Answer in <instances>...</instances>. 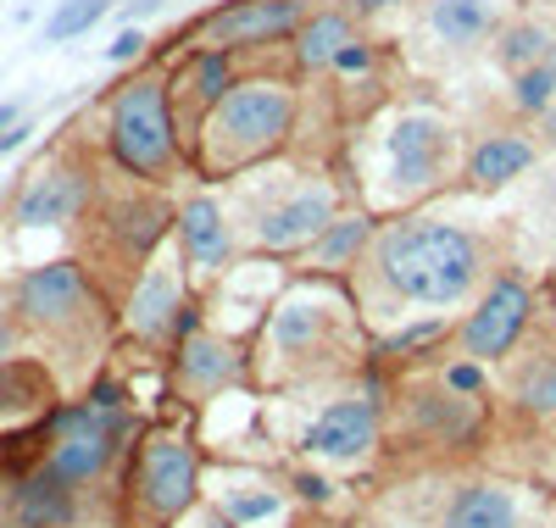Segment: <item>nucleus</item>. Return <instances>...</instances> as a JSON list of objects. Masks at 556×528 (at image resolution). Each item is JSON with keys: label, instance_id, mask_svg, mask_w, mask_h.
I'll return each instance as SVG.
<instances>
[{"label": "nucleus", "instance_id": "obj_1", "mask_svg": "<svg viewBox=\"0 0 556 528\" xmlns=\"http://www.w3.org/2000/svg\"><path fill=\"white\" fill-rule=\"evenodd\" d=\"M356 267H367V278L406 306H456L484 278V239L462 223L401 217L374 234Z\"/></svg>", "mask_w": 556, "mask_h": 528}, {"label": "nucleus", "instance_id": "obj_2", "mask_svg": "<svg viewBox=\"0 0 556 528\" xmlns=\"http://www.w3.org/2000/svg\"><path fill=\"white\" fill-rule=\"evenodd\" d=\"M301 128V89L290 78H240L201 123L190 162L201 178H235L278 156Z\"/></svg>", "mask_w": 556, "mask_h": 528}, {"label": "nucleus", "instance_id": "obj_3", "mask_svg": "<svg viewBox=\"0 0 556 528\" xmlns=\"http://www.w3.org/2000/svg\"><path fill=\"white\" fill-rule=\"evenodd\" d=\"M106 151L134 184H151V189H162L184 162H190L178 117H173V89H167L162 73H134L128 84L112 89Z\"/></svg>", "mask_w": 556, "mask_h": 528}, {"label": "nucleus", "instance_id": "obj_4", "mask_svg": "<svg viewBox=\"0 0 556 528\" xmlns=\"http://www.w3.org/2000/svg\"><path fill=\"white\" fill-rule=\"evenodd\" d=\"M384 156H390V178L401 196H429V189H440L451 178L456 128L434 112H406L384 139Z\"/></svg>", "mask_w": 556, "mask_h": 528}, {"label": "nucleus", "instance_id": "obj_5", "mask_svg": "<svg viewBox=\"0 0 556 528\" xmlns=\"http://www.w3.org/2000/svg\"><path fill=\"white\" fill-rule=\"evenodd\" d=\"M134 490L139 501H146V512L156 523H173L195 506L201 495V456L195 445L184 435H151L146 445H139V473H134Z\"/></svg>", "mask_w": 556, "mask_h": 528}, {"label": "nucleus", "instance_id": "obj_6", "mask_svg": "<svg viewBox=\"0 0 556 528\" xmlns=\"http://www.w3.org/2000/svg\"><path fill=\"white\" fill-rule=\"evenodd\" d=\"M534 317V290L518 278V273H495L484 284L479 306L468 312V323H462V356L468 362H501L506 351H513L523 340V328Z\"/></svg>", "mask_w": 556, "mask_h": 528}, {"label": "nucleus", "instance_id": "obj_7", "mask_svg": "<svg viewBox=\"0 0 556 528\" xmlns=\"http://www.w3.org/2000/svg\"><path fill=\"white\" fill-rule=\"evenodd\" d=\"M89 312H96V290H89V273L78 262H45L17 278V317L28 328L62 334V328L84 323Z\"/></svg>", "mask_w": 556, "mask_h": 528}, {"label": "nucleus", "instance_id": "obj_8", "mask_svg": "<svg viewBox=\"0 0 556 528\" xmlns=\"http://www.w3.org/2000/svg\"><path fill=\"white\" fill-rule=\"evenodd\" d=\"M306 0H228V7H217L201 34L206 45H217V51H267V45L278 39H295V28L306 23Z\"/></svg>", "mask_w": 556, "mask_h": 528}, {"label": "nucleus", "instance_id": "obj_9", "mask_svg": "<svg viewBox=\"0 0 556 528\" xmlns=\"http://www.w3.org/2000/svg\"><path fill=\"white\" fill-rule=\"evenodd\" d=\"M235 84H240V78H235V51L201 45V51H190V56L178 62V73L167 78V89H173V117H178V134H184V151L195 146L201 123L212 117V106H217Z\"/></svg>", "mask_w": 556, "mask_h": 528}, {"label": "nucleus", "instance_id": "obj_10", "mask_svg": "<svg viewBox=\"0 0 556 528\" xmlns=\"http://www.w3.org/2000/svg\"><path fill=\"white\" fill-rule=\"evenodd\" d=\"M334 217H340L334 189H329V184H301V189H290L278 206H267V212L256 217V246L290 256V251H301V246H317V234L329 228Z\"/></svg>", "mask_w": 556, "mask_h": 528}, {"label": "nucleus", "instance_id": "obj_11", "mask_svg": "<svg viewBox=\"0 0 556 528\" xmlns=\"http://www.w3.org/2000/svg\"><path fill=\"white\" fill-rule=\"evenodd\" d=\"M89 206V178L67 162H51L28 173V184L17 189L12 201V223L17 228H62V223H78Z\"/></svg>", "mask_w": 556, "mask_h": 528}, {"label": "nucleus", "instance_id": "obj_12", "mask_svg": "<svg viewBox=\"0 0 556 528\" xmlns=\"http://www.w3.org/2000/svg\"><path fill=\"white\" fill-rule=\"evenodd\" d=\"M374 440H379V401H340L301 435V451L323 462H356L374 451Z\"/></svg>", "mask_w": 556, "mask_h": 528}, {"label": "nucleus", "instance_id": "obj_13", "mask_svg": "<svg viewBox=\"0 0 556 528\" xmlns=\"http://www.w3.org/2000/svg\"><path fill=\"white\" fill-rule=\"evenodd\" d=\"M173 223H178V212H173L162 196H146V189H134V196H123V201H112V206L101 212L106 239H112L128 262H146L162 239H167Z\"/></svg>", "mask_w": 556, "mask_h": 528}, {"label": "nucleus", "instance_id": "obj_14", "mask_svg": "<svg viewBox=\"0 0 556 528\" xmlns=\"http://www.w3.org/2000/svg\"><path fill=\"white\" fill-rule=\"evenodd\" d=\"M534 162H540L534 139L518 134V128H501V134H484L479 146L468 151V167H462V178H468V189H479V196H495V189H506L513 178H523Z\"/></svg>", "mask_w": 556, "mask_h": 528}, {"label": "nucleus", "instance_id": "obj_15", "mask_svg": "<svg viewBox=\"0 0 556 528\" xmlns=\"http://www.w3.org/2000/svg\"><path fill=\"white\" fill-rule=\"evenodd\" d=\"M178 251H184V262L190 267H201V273H212V267H223L228 256H235V228H228V217H223V206L212 201V196H190L178 206Z\"/></svg>", "mask_w": 556, "mask_h": 528}, {"label": "nucleus", "instance_id": "obj_16", "mask_svg": "<svg viewBox=\"0 0 556 528\" xmlns=\"http://www.w3.org/2000/svg\"><path fill=\"white\" fill-rule=\"evenodd\" d=\"M178 306H184V278L173 267H146L128 296V328L139 340H167Z\"/></svg>", "mask_w": 556, "mask_h": 528}, {"label": "nucleus", "instance_id": "obj_17", "mask_svg": "<svg viewBox=\"0 0 556 528\" xmlns=\"http://www.w3.org/2000/svg\"><path fill=\"white\" fill-rule=\"evenodd\" d=\"M240 356L228 340H217V334H190V340H178V384H184V395H195L206 401L212 390H223L228 378H235Z\"/></svg>", "mask_w": 556, "mask_h": 528}, {"label": "nucleus", "instance_id": "obj_18", "mask_svg": "<svg viewBox=\"0 0 556 528\" xmlns=\"http://www.w3.org/2000/svg\"><path fill=\"white\" fill-rule=\"evenodd\" d=\"M73 517H78L73 485H62L51 467L28 473L12 495V528H73Z\"/></svg>", "mask_w": 556, "mask_h": 528}, {"label": "nucleus", "instance_id": "obj_19", "mask_svg": "<svg viewBox=\"0 0 556 528\" xmlns=\"http://www.w3.org/2000/svg\"><path fill=\"white\" fill-rule=\"evenodd\" d=\"M356 39V17L340 12V7H323V12H306V23L295 28V67L301 73H323L334 67V56L345 51V45Z\"/></svg>", "mask_w": 556, "mask_h": 528}, {"label": "nucleus", "instance_id": "obj_20", "mask_svg": "<svg viewBox=\"0 0 556 528\" xmlns=\"http://www.w3.org/2000/svg\"><path fill=\"white\" fill-rule=\"evenodd\" d=\"M445 528H518V501L501 485H468L445 506Z\"/></svg>", "mask_w": 556, "mask_h": 528}, {"label": "nucleus", "instance_id": "obj_21", "mask_svg": "<svg viewBox=\"0 0 556 528\" xmlns=\"http://www.w3.org/2000/svg\"><path fill=\"white\" fill-rule=\"evenodd\" d=\"M334 312L329 306H317V301H290V306H278L273 328H267V340L273 351H285V356H306L323 345V334H329Z\"/></svg>", "mask_w": 556, "mask_h": 528}, {"label": "nucleus", "instance_id": "obj_22", "mask_svg": "<svg viewBox=\"0 0 556 528\" xmlns=\"http://www.w3.org/2000/svg\"><path fill=\"white\" fill-rule=\"evenodd\" d=\"M374 234H379V223L367 217V212H345V217H334L329 228L317 234V246H312V262L317 267H351V262H362L367 256V246H374Z\"/></svg>", "mask_w": 556, "mask_h": 528}, {"label": "nucleus", "instance_id": "obj_23", "mask_svg": "<svg viewBox=\"0 0 556 528\" xmlns=\"http://www.w3.org/2000/svg\"><path fill=\"white\" fill-rule=\"evenodd\" d=\"M429 28L440 34V45H479L495 28V7L490 0H429Z\"/></svg>", "mask_w": 556, "mask_h": 528}, {"label": "nucleus", "instance_id": "obj_24", "mask_svg": "<svg viewBox=\"0 0 556 528\" xmlns=\"http://www.w3.org/2000/svg\"><path fill=\"white\" fill-rule=\"evenodd\" d=\"M551 51H556V39L540 28V23H506L501 34H495V67L501 73H523V67H540V62H551Z\"/></svg>", "mask_w": 556, "mask_h": 528}, {"label": "nucleus", "instance_id": "obj_25", "mask_svg": "<svg viewBox=\"0 0 556 528\" xmlns=\"http://www.w3.org/2000/svg\"><path fill=\"white\" fill-rule=\"evenodd\" d=\"M106 7H112V0H62V7L51 12V23H45V39H51V45H67V39L89 34V28L106 17Z\"/></svg>", "mask_w": 556, "mask_h": 528}, {"label": "nucleus", "instance_id": "obj_26", "mask_svg": "<svg viewBox=\"0 0 556 528\" xmlns=\"http://www.w3.org/2000/svg\"><path fill=\"white\" fill-rule=\"evenodd\" d=\"M513 106L529 112V117H540L545 106H556V67H551V62L523 67V73L513 78Z\"/></svg>", "mask_w": 556, "mask_h": 528}, {"label": "nucleus", "instance_id": "obj_27", "mask_svg": "<svg viewBox=\"0 0 556 528\" xmlns=\"http://www.w3.org/2000/svg\"><path fill=\"white\" fill-rule=\"evenodd\" d=\"M518 401L540 417H556V362H534L523 378H518Z\"/></svg>", "mask_w": 556, "mask_h": 528}, {"label": "nucleus", "instance_id": "obj_28", "mask_svg": "<svg viewBox=\"0 0 556 528\" xmlns=\"http://www.w3.org/2000/svg\"><path fill=\"white\" fill-rule=\"evenodd\" d=\"M374 67H379V45L356 34V39L345 45V51L334 56V67H329V73H340V78H362V73H374Z\"/></svg>", "mask_w": 556, "mask_h": 528}, {"label": "nucleus", "instance_id": "obj_29", "mask_svg": "<svg viewBox=\"0 0 556 528\" xmlns=\"http://www.w3.org/2000/svg\"><path fill=\"white\" fill-rule=\"evenodd\" d=\"M228 517H235L240 528L245 523H262V517H273L278 512V495H228V506H223Z\"/></svg>", "mask_w": 556, "mask_h": 528}, {"label": "nucleus", "instance_id": "obj_30", "mask_svg": "<svg viewBox=\"0 0 556 528\" xmlns=\"http://www.w3.org/2000/svg\"><path fill=\"white\" fill-rule=\"evenodd\" d=\"M479 367H484V362H451V367H445V390H451V395H479V384H484Z\"/></svg>", "mask_w": 556, "mask_h": 528}, {"label": "nucleus", "instance_id": "obj_31", "mask_svg": "<svg viewBox=\"0 0 556 528\" xmlns=\"http://www.w3.org/2000/svg\"><path fill=\"white\" fill-rule=\"evenodd\" d=\"M134 56H146V34H139V28L117 34V45H112V62H134Z\"/></svg>", "mask_w": 556, "mask_h": 528}, {"label": "nucleus", "instance_id": "obj_32", "mask_svg": "<svg viewBox=\"0 0 556 528\" xmlns=\"http://www.w3.org/2000/svg\"><path fill=\"white\" fill-rule=\"evenodd\" d=\"M295 490H301V501H329L334 495V485H329V478H317V473H301Z\"/></svg>", "mask_w": 556, "mask_h": 528}, {"label": "nucleus", "instance_id": "obj_33", "mask_svg": "<svg viewBox=\"0 0 556 528\" xmlns=\"http://www.w3.org/2000/svg\"><path fill=\"white\" fill-rule=\"evenodd\" d=\"M540 134H545L551 146H556V106H545V112H540Z\"/></svg>", "mask_w": 556, "mask_h": 528}, {"label": "nucleus", "instance_id": "obj_34", "mask_svg": "<svg viewBox=\"0 0 556 528\" xmlns=\"http://www.w3.org/2000/svg\"><path fill=\"white\" fill-rule=\"evenodd\" d=\"M12 362V323H0V367Z\"/></svg>", "mask_w": 556, "mask_h": 528}, {"label": "nucleus", "instance_id": "obj_35", "mask_svg": "<svg viewBox=\"0 0 556 528\" xmlns=\"http://www.w3.org/2000/svg\"><path fill=\"white\" fill-rule=\"evenodd\" d=\"M195 528H240V523H235V517H228V512H223V517H201Z\"/></svg>", "mask_w": 556, "mask_h": 528}, {"label": "nucleus", "instance_id": "obj_36", "mask_svg": "<svg viewBox=\"0 0 556 528\" xmlns=\"http://www.w3.org/2000/svg\"><path fill=\"white\" fill-rule=\"evenodd\" d=\"M12 123H17V106H0V134H7Z\"/></svg>", "mask_w": 556, "mask_h": 528}, {"label": "nucleus", "instance_id": "obj_37", "mask_svg": "<svg viewBox=\"0 0 556 528\" xmlns=\"http://www.w3.org/2000/svg\"><path fill=\"white\" fill-rule=\"evenodd\" d=\"M379 7H395V0H356V12H379Z\"/></svg>", "mask_w": 556, "mask_h": 528}, {"label": "nucleus", "instance_id": "obj_38", "mask_svg": "<svg viewBox=\"0 0 556 528\" xmlns=\"http://www.w3.org/2000/svg\"><path fill=\"white\" fill-rule=\"evenodd\" d=\"M551 67H556V51H551Z\"/></svg>", "mask_w": 556, "mask_h": 528}]
</instances>
